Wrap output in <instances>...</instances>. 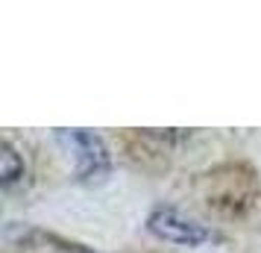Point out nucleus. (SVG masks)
Masks as SVG:
<instances>
[{
  "mask_svg": "<svg viewBox=\"0 0 261 253\" xmlns=\"http://www.w3.org/2000/svg\"><path fill=\"white\" fill-rule=\"evenodd\" d=\"M150 229H153L159 239L173 241V244H188V247L212 239V233L202 227V224L191 221L188 215H182L179 209H170V206L155 209L153 215H150Z\"/></svg>",
  "mask_w": 261,
  "mask_h": 253,
  "instance_id": "1",
  "label": "nucleus"
},
{
  "mask_svg": "<svg viewBox=\"0 0 261 253\" xmlns=\"http://www.w3.org/2000/svg\"><path fill=\"white\" fill-rule=\"evenodd\" d=\"M59 142L73 150V159H76V168L80 174H91V171H103L106 168V150H103V142L91 133H59Z\"/></svg>",
  "mask_w": 261,
  "mask_h": 253,
  "instance_id": "2",
  "label": "nucleus"
},
{
  "mask_svg": "<svg viewBox=\"0 0 261 253\" xmlns=\"http://www.w3.org/2000/svg\"><path fill=\"white\" fill-rule=\"evenodd\" d=\"M18 177V162H15V150L9 145L3 147V180L12 182Z\"/></svg>",
  "mask_w": 261,
  "mask_h": 253,
  "instance_id": "3",
  "label": "nucleus"
}]
</instances>
